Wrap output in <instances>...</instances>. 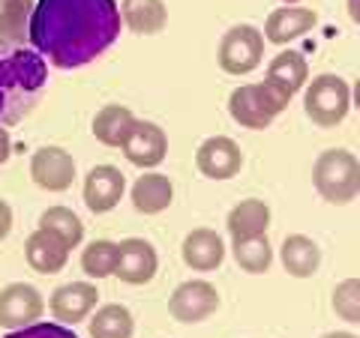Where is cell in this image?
Returning a JSON list of instances; mask_svg holds the SVG:
<instances>
[{"instance_id":"21","label":"cell","mask_w":360,"mask_h":338,"mask_svg":"<svg viewBox=\"0 0 360 338\" xmlns=\"http://www.w3.org/2000/svg\"><path fill=\"white\" fill-rule=\"evenodd\" d=\"M225 228H229L231 240H246V236H258L267 234L270 228V207L258 198H246L240 204H234L229 219H225Z\"/></svg>"},{"instance_id":"20","label":"cell","mask_w":360,"mask_h":338,"mask_svg":"<svg viewBox=\"0 0 360 338\" xmlns=\"http://www.w3.org/2000/svg\"><path fill=\"white\" fill-rule=\"evenodd\" d=\"M120 18L139 36H156L168 25V9L162 0H120Z\"/></svg>"},{"instance_id":"30","label":"cell","mask_w":360,"mask_h":338,"mask_svg":"<svg viewBox=\"0 0 360 338\" xmlns=\"http://www.w3.org/2000/svg\"><path fill=\"white\" fill-rule=\"evenodd\" d=\"M4 338H78L72 330H66L63 323H30L25 330H9Z\"/></svg>"},{"instance_id":"27","label":"cell","mask_w":360,"mask_h":338,"mask_svg":"<svg viewBox=\"0 0 360 338\" xmlns=\"http://www.w3.org/2000/svg\"><path fill=\"white\" fill-rule=\"evenodd\" d=\"M39 228L51 231L54 236H60V240L70 245V252L78 249L82 240H84V224H82V219H78L70 207H49L39 216Z\"/></svg>"},{"instance_id":"15","label":"cell","mask_w":360,"mask_h":338,"mask_svg":"<svg viewBox=\"0 0 360 338\" xmlns=\"http://www.w3.org/2000/svg\"><path fill=\"white\" fill-rule=\"evenodd\" d=\"M25 257L33 273L39 276H58L60 269L70 264V245H66L60 236H54L51 231L37 228L27 243H25Z\"/></svg>"},{"instance_id":"26","label":"cell","mask_w":360,"mask_h":338,"mask_svg":"<svg viewBox=\"0 0 360 338\" xmlns=\"http://www.w3.org/2000/svg\"><path fill=\"white\" fill-rule=\"evenodd\" d=\"M87 326H90V338H132L135 320L127 306L108 302V306L94 311Z\"/></svg>"},{"instance_id":"19","label":"cell","mask_w":360,"mask_h":338,"mask_svg":"<svg viewBox=\"0 0 360 338\" xmlns=\"http://www.w3.org/2000/svg\"><path fill=\"white\" fill-rule=\"evenodd\" d=\"M264 81L276 84L279 90H285L288 96H295L309 84V63H307V58H303L300 51L285 48L267 63Z\"/></svg>"},{"instance_id":"16","label":"cell","mask_w":360,"mask_h":338,"mask_svg":"<svg viewBox=\"0 0 360 338\" xmlns=\"http://www.w3.org/2000/svg\"><path fill=\"white\" fill-rule=\"evenodd\" d=\"M184 264L198 273H213L225 261V240L213 228H195L186 234L184 245H180Z\"/></svg>"},{"instance_id":"1","label":"cell","mask_w":360,"mask_h":338,"mask_svg":"<svg viewBox=\"0 0 360 338\" xmlns=\"http://www.w3.org/2000/svg\"><path fill=\"white\" fill-rule=\"evenodd\" d=\"M120 27L117 0H37L30 45L58 69H78L105 54Z\"/></svg>"},{"instance_id":"37","label":"cell","mask_w":360,"mask_h":338,"mask_svg":"<svg viewBox=\"0 0 360 338\" xmlns=\"http://www.w3.org/2000/svg\"><path fill=\"white\" fill-rule=\"evenodd\" d=\"M300 0H283V6H297Z\"/></svg>"},{"instance_id":"10","label":"cell","mask_w":360,"mask_h":338,"mask_svg":"<svg viewBox=\"0 0 360 338\" xmlns=\"http://www.w3.org/2000/svg\"><path fill=\"white\" fill-rule=\"evenodd\" d=\"M127 195V177L115 165H96L90 168V174L84 177V204L94 216H105L111 212L120 198Z\"/></svg>"},{"instance_id":"35","label":"cell","mask_w":360,"mask_h":338,"mask_svg":"<svg viewBox=\"0 0 360 338\" xmlns=\"http://www.w3.org/2000/svg\"><path fill=\"white\" fill-rule=\"evenodd\" d=\"M352 105L360 111V78L354 81V87H352Z\"/></svg>"},{"instance_id":"28","label":"cell","mask_w":360,"mask_h":338,"mask_svg":"<svg viewBox=\"0 0 360 338\" xmlns=\"http://www.w3.org/2000/svg\"><path fill=\"white\" fill-rule=\"evenodd\" d=\"M82 269L90 278H108L117 269V243L111 240H94L82 252Z\"/></svg>"},{"instance_id":"23","label":"cell","mask_w":360,"mask_h":338,"mask_svg":"<svg viewBox=\"0 0 360 338\" xmlns=\"http://www.w3.org/2000/svg\"><path fill=\"white\" fill-rule=\"evenodd\" d=\"M135 123L139 120H135V114L127 105H105V108H99L94 117V135L105 147H123Z\"/></svg>"},{"instance_id":"13","label":"cell","mask_w":360,"mask_h":338,"mask_svg":"<svg viewBox=\"0 0 360 338\" xmlns=\"http://www.w3.org/2000/svg\"><path fill=\"white\" fill-rule=\"evenodd\" d=\"M120 150L135 168H160L168 156V135L156 123L139 120Z\"/></svg>"},{"instance_id":"11","label":"cell","mask_w":360,"mask_h":338,"mask_svg":"<svg viewBox=\"0 0 360 338\" xmlns=\"http://www.w3.org/2000/svg\"><path fill=\"white\" fill-rule=\"evenodd\" d=\"M30 180L45 191H66L75 183V162L63 147H39L30 156Z\"/></svg>"},{"instance_id":"4","label":"cell","mask_w":360,"mask_h":338,"mask_svg":"<svg viewBox=\"0 0 360 338\" xmlns=\"http://www.w3.org/2000/svg\"><path fill=\"white\" fill-rule=\"evenodd\" d=\"M303 108H307V114L315 126L333 129L348 117L352 87H348V81L340 75H330V72L315 75L307 84V93H303Z\"/></svg>"},{"instance_id":"36","label":"cell","mask_w":360,"mask_h":338,"mask_svg":"<svg viewBox=\"0 0 360 338\" xmlns=\"http://www.w3.org/2000/svg\"><path fill=\"white\" fill-rule=\"evenodd\" d=\"M321 338H357L352 332H328V335H321Z\"/></svg>"},{"instance_id":"9","label":"cell","mask_w":360,"mask_h":338,"mask_svg":"<svg viewBox=\"0 0 360 338\" xmlns=\"http://www.w3.org/2000/svg\"><path fill=\"white\" fill-rule=\"evenodd\" d=\"M195 168L207 180H231L240 174L243 168V153L240 144L229 138V135H213L195 153Z\"/></svg>"},{"instance_id":"22","label":"cell","mask_w":360,"mask_h":338,"mask_svg":"<svg viewBox=\"0 0 360 338\" xmlns=\"http://www.w3.org/2000/svg\"><path fill=\"white\" fill-rule=\"evenodd\" d=\"M229 114L231 120L243 129H252V132H262L274 123V114L262 105V99L255 93V84H243L238 90H231L229 96Z\"/></svg>"},{"instance_id":"24","label":"cell","mask_w":360,"mask_h":338,"mask_svg":"<svg viewBox=\"0 0 360 338\" xmlns=\"http://www.w3.org/2000/svg\"><path fill=\"white\" fill-rule=\"evenodd\" d=\"M37 0H0V42L25 45L30 39V15Z\"/></svg>"},{"instance_id":"5","label":"cell","mask_w":360,"mask_h":338,"mask_svg":"<svg viewBox=\"0 0 360 338\" xmlns=\"http://www.w3.org/2000/svg\"><path fill=\"white\" fill-rule=\"evenodd\" d=\"M264 58V33L252 25H234L219 42V69L225 75L255 72Z\"/></svg>"},{"instance_id":"33","label":"cell","mask_w":360,"mask_h":338,"mask_svg":"<svg viewBox=\"0 0 360 338\" xmlns=\"http://www.w3.org/2000/svg\"><path fill=\"white\" fill-rule=\"evenodd\" d=\"M9 156H13V141H9L6 126H0V165L9 162Z\"/></svg>"},{"instance_id":"29","label":"cell","mask_w":360,"mask_h":338,"mask_svg":"<svg viewBox=\"0 0 360 338\" xmlns=\"http://www.w3.org/2000/svg\"><path fill=\"white\" fill-rule=\"evenodd\" d=\"M333 311L345 323H360V278H342L333 288Z\"/></svg>"},{"instance_id":"25","label":"cell","mask_w":360,"mask_h":338,"mask_svg":"<svg viewBox=\"0 0 360 338\" xmlns=\"http://www.w3.org/2000/svg\"><path fill=\"white\" fill-rule=\"evenodd\" d=\"M231 255L238 266L250 276H262L274 264V245H270L267 234L246 236V240H231Z\"/></svg>"},{"instance_id":"3","label":"cell","mask_w":360,"mask_h":338,"mask_svg":"<svg viewBox=\"0 0 360 338\" xmlns=\"http://www.w3.org/2000/svg\"><path fill=\"white\" fill-rule=\"evenodd\" d=\"M312 186L328 204H352L360 195V159L352 150H324L312 168Z\"/></svg>"},{"instance_id":"32","label":"cell","mask_w":360,"mask_h":338,"mask_svg":"<svg viewBox=\"0 0 360 338\" xmlns=\"http://www.w3.org/2000/svg\"><path fill=\"white\" fill-rule=\"evenodd\" d=\"M9 231H13V207L0 198V240H6Z\"/></svg>"},{"instance_id":"7","label":"cell","mask_w":360,"mask_h":338,"mask_svg":"<svg viewBox=\"0 0 360 338\" xmlns=\"http://www.w3.org/2000/svg\"><path fill=\"white\" fill-rule=\"evenodd\" d=\"M45 311V299L33 285L15 281L0 290V326L4 330H25L37 323Z\"/></svg>"},{"instance_id":"12","label":"cell","mask_w":360,"mask_h":338,"mask_svg":"<svg viewBox=\"0 0 360 338\" xmlns=\"http://www.w3.org/2000/svg\"><path fill=\"white\" fill-rule=\"evenodd\" d=\"M156 269H160V257H156V249L148 240L129 236V240L117 243L115 276L123 281V285H148V281L156 276Z\"/></svg>"},{"instance_id":"31","label":"cell","mask_w":360,"mask_h":338,"mask_svg":"<svg viewBox=\"0 0 360 338\" xmlns=\"http://www.w3.org/2000/svg\"><path fill=\"white\" fill-rule=\"evenodd\" d=\"M255 93H258L262 105H264L274 117L283 114V111L288 108V102H291V96L285 93V90H279L276 84H270V81H258V84H255Z\"/></svg>"},{"instance_id":"2","label":"cell","mask_w":360,"mask_h":338,"mask_svg":"<svg viewBox=\"0 0 360 338\" xmlns=\"http://www.w3.org/2000/svg\"><path fill=\"white\" fill-rule=\"evenodd\" d=\"M49 84V66L37 48L0 42V126H15L33 108Z\"/></svg>"},{"instance_id":"6","label":"cell","mask_w":360,"mask_h":338,"mask_svg":"<svg viewBox=\"0 0 360 338\" xmlns=\"http://www.w3.org/2000/svg\"><path fill=\"white\" fill-rule=\"evenodd\" d=\"M219 311V294L217 288L205 278L195 281H184L174 288V294L168 297V314L177 323H201L213 318Z\"/></svg>"},{"instance_id":"8","label":"cell","mask_w":360,"mask_h":338,"mask_svg":"<svg viewBox=\"0 0 360 338\" xmlns=\"http://www.w3.org/2000/svg\"><path fill=\"white\" fill-rule=\"evenodd\" d=\"M99 302V288L90 285V281H70V285H60L49 299V311L54 314V320L63 326H75L84 323L90 314H94Z\"/></svg>"},{"instance_id":"17","label":"cell","mask_w":360,"mask_h":338,"mask_svg":"<svg viewBox=\"0 0 360 338\" xmlns=\"http://www.w3.org/2000/svg\"><path fill=\"white\" fill-rule=\"evenodd\" d=\"M279 264L291 278H312L321 266V249L307 234H288L279 245Z\"/></svg>"},{"instance_id":"34","label":"cell","mask_w":360,"mask_h":338,"mask_svg":"<svg viewBox=\"0 0 360 338\" xmlns=\"http://www.w3.org/2000/svg\"><path fill=\"white\" fill-rule=\"evenodd\" d=\"M348 15H352L354 25H360V0H348Z\"/></svg>"},{"instance_id":"14","label":"cell","mask_w":360,"mask_h":338,"mask_svg":"<svg viewBox=\"0 0 360 338\" xmlns=\"http://www.w3.org/2000/svg\"><path fill=\"white\" fill-rule=\"evenodd\" d=\"M315 25H319V13H315V9H309V6H279L264 21V39L274 42V45H288V42L312 33Z\"/></svg>"},{"instance_id":"18","label":"cell","mask_w":360,"mask_h":338,"mask_svg":"<svg viewBox=\"0 0 360 338\" xmlns=\"http://www.w3.org/2000/svg\"><path fill=\"white\" fill-rule=\"evenodd\" d=\"M129 198H132V207L139 212H144V216H160V212H165L168 207H172L174 186H172V180H168L165 174L148 171V174H141L132 183Z\"/></svg>"}]
</instances>
